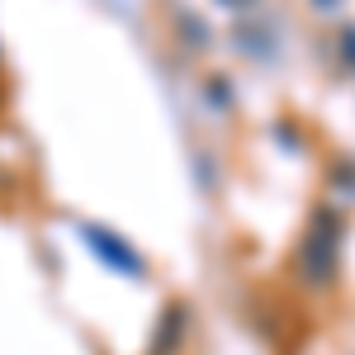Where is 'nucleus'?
Masks as SVG:
<instances>
[{
    "instance_id": "obj_1",
    "label": "nucleus",
    "mask_w": 355,
    "mask_h": 355,
    "mask_svg": "<svg viewBox=\"0 0 355 355\" xmlns=\"http://www.w3.org/2000/svg\"><path fill=\"white\" fill-rule=\"evenodd\" d=\"M336 232H341V223L331 218L327 209H318V218L308 227V242H303L308 284H331V275H336Z\"/></svg>"
},
{
    "instance_id": "obj_2",
    "label": "nucleus",
    "mask_w": 355,
    "mask_h": 355,
    "mask_svg": "<svg viewBox=\"0 0 355 355\" xmlns=\"http://www.w3.org/2000/svg\"><path fill=\"white\" fill-rule=\"evenodd\" d=\"M81 237L90 242V251H100V256L110 261L114 270H128V275H142V270H147V266L133 256V246L119 242V237H110V232H100V227H81Z\"/></svg>"
}]
</instances>
